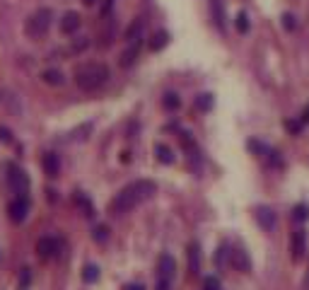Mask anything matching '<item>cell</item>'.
<instances>
[{
  "instance_id": "cell-36",
  "label": "cell",
  "mask_w": 309,
  "mask_h": 290,
  "mask_svg": "<svg viewBox=\"0 0 309 290\" xmlns=\"http://www.w3.org/2000/svg\"><path fill=\"white\" fill-rule=\"evenodd\" d=\"M307 286H309V273H307Z\"/></svg>"
},
{
  "instance_id": "cell-22",
  "label": "cell",
  "mask_w": 309,
  "mask_h": 290,
  "mask_svg": "<svg viewBox=\"0 0 309 290\" xmlns=\"http://www.w3.org/2000/svg\"><path fill=\"white\" fill-rule=\"evenodd\" d=\"M142 34V20H136L131 27H128V31H126V41L131 44V41H138Z\"/></svg>"
},
{
  "instance_id": "cell-24",
  "label": "cell",
  "mask_w": 309,
  "mask_h": 290,
  "mask_svg": "<svg viewBox=\"0 0 309 290\" xmlns=\"http://www.w3.org/2000/svg\"><path fill=\"white\" fill-rule=\"evenodd\" d=\"M234 27H237L239 34H247V31H249V17H247V12H239V15H237Z\"/></svg>"
},
{
  "instance_id": "cell-25",
  "label": "cell",
  "mask_w": 309,
  "mask_h": 290,
  "mask_svg": "<svg viewBox=\"0 0 309 290\" xmlns=\"http://www.w3.org/2000/svg\"><path fill=\"white\" fill-rule=\"evenodd\" d=\"M92 237H94V242L104 244V242L109 239V228H107V225H97V228H94V232H92Z\"/></svg>"
},
{
  "instance_id": "cell-8",
  "label": "cell",
  "mask_w": 309,
  "mask_h": 290,
  "mask_svg": "<svg viewBox=\"0 0 309 290\" xmlns=\"http://www.w3.org/2000/svg\"><path fill=\"white\" fill-rule=\"evenodd\" d=\"M253 215H256V223H258V225H261L266 232H273V230H276V225H278V218H276L273 208H268V205H256Z\"/></svg>"
},
{
  "instance_id": "cell-23",
  "label": "cell",
  "mask_w": 309,
  "mask_h": 290,
  "mask_svg": "<svg viewBox=\"0 0 309 290\" xmlns=\"http://www.w3.org/2000/svg\"><path fill=\"white\" fill-rule=\"evenodd\" d=\"M292 218H295L297 223L309 220V205H307V203H297V205L292 208Z\"/></svg>"
},
{
  "instance_id": "cell-29",
  "label": "cell",
  "mask_w": 309,
  "mask_h": 290,
  "mask_svg": "<svg viewBox=\"0 0 309 290\" xmlns=\"http://www.w3.org/2000/svg\"><path fill=\"white\" fill-rule=\"evenodd\" d=\"M75 201L80 203V208H84V215H87V218H92V215H94V213H92V205H89V201H87L84 196H78Z\"/></svg>"
},
{
  "instance_id": "cell-26",
  "label": "cell",
  "mask_w": 309,
  "mask_h": 290,
  "mask_svg": "<svg viewBox=\"0 0 309 290\" xmlns=\"http://www.w3.org/2000/svg\"><path fill=\"white\" fill-rule=\"evenodd\" d=\"M203 290H223L220 278H215V276H208V278L203 281Z\"/></svg>"
},
{
  "instance_id": "cell-19",
  "label": "cell",
  "mask_w": 309,
  "mask_h": 290,
  "mask_svg": "<svg viewBox=\"0 0 309 290\" xmlns=\"http://www.w3.org/2000/svg\"><path fill=\"white\" fill-rule=\"evenodd\" d=\"M162 107H165L167 112H176V109L181 107V97H179L176 92H167V94L162 97Z\"/></svg>"
},
{
  "instance_id": "cell-30",
  "label": "cell",
  "mask_w": 309,
  "mask_h": 290,
  "mask_svg": "<svg viewBox=\"0 0 309 290\" xmlns=\"http://www.w3.org/2000/svg\"><path fill=\"white\" fill-rule=\"evenodd\" d=\"M295 25H297V22H295V17H292V15H282V27L287 29V31H292Z\"/></svg>"
},
{
  "instance_id": "cell-21",
  "label": "cell",
  "mask_w": 309,
  "mask_h": 290,
  "mask_svg": "<svg viewBox=\"0 0 309 290\" xmlns=\"http://www.w3.org/2000/svg\"><path fill=\"white\" fill-rule=\"evenodd\" d=\"M196 109L198 112H210V109H213V94H208V92L198 94L196 97Z\"/></svg>"
},
{
  "instance_id": "cell-16",
  "label": "cell",
  "mask_w": 309,
  "mask_h": 290,
  "mask_svg": "<svg viewBox=\"0 0 309 290\" xmlns=\"http://www.w3.org/2000/svg\"><path fill=\"white\" fill-rule=\"evenodd\" d=\"M167 44H169V34L165 29H162V31H155L152 39H150V49H152V51H162Z\"/></svg>"
},
{
  "instance_id": "cell-2",
  "label": "cell",
  "mask_w": 309,
  "mask_h": 290,
  "mask_svg": "<svg viewBox=\"0 0 309 290\" xmlns=\"http://www.w3.org/2000/svg\"><path fill=\"white\" fill-rule=\"evenodd\" d=\"M109 68L104 63H84L75 70V85L84 92H97L109 83Z\"/></svg>"
},
{
  "instance_id": "cell-27",
  "label": "cell",
  "mask_w": 309,
  "mask_h": 290,
  "mask_svg": "<svg viewBox=\"0 0 309 290\" xmlns=\"http://www.w3.org/2000/svg\"><path fill=\"white\" fill-rule=\"evenodd\" d=\"M227 259H229V249L223 244V247L218 249V254H215V263H218V266H225Z\"/></svg>"
},
{
  "instance_id": "cell-34",
  "label": "cell",
  "mask_w": 309,
  "mask_h": 290,
  "mask_svg": "<svg viewBox=\"0 0 309 290\" xmlns=\"http://www.w3.org/2000/svg\"><path fill=\"white\" fill-rule=\"evenodd\" d=\"M300 121H302V123H309V104L305 107V114H302V118H300Z\"/></svg>"
},
{
  "instance_id": "cell-12",
  "label": "cell",
  "mask_w": 309,
  "mask_h": 290,
  "mask_svg": "<svg viewBox=\"0 0 309 290\" xmlns=\"http://www.w3.org/2000/svg\"><path fill=\"white\" fill-rule=\"evenodd\" d=\"M138 54H140V39H138V41H131L128 49L121 54V68H131V65L136 63Z\"/></svg>"
},
{
  "instance_id": "cell-20",
  "label": "cell",
  "mask_w": 309,
  "mask_h": 290,
  "mask_svg": "<svg viewBox=\"0 0 309 290\" xmlns=\"http://www.w3.org/2000/svg\"><path fill=\"white\" fill-rule=\"evenodd\" d=\"M83 281L84 283H97V281H99V266L87 263V266L83 268Z\"/></svg>"
},
{
  "instance_id": "cell-10",
  "label": "cell",
  "mask_w": 309,
  "mask_h": 290,
  "mask_svg": "<svg viewBox=\"0 0 309 290\" xmlns=\"http://www.w3.org/2000/svg\"><path fill=\"white\" fill-rule=\"evenodd\" d=\"M78 29H80V15L75 10H70L60 17V31L63 34H75Z\"/></svg>"
},
{
  "instance_id": "cell-18",
  "label": "cell",
  "mask_w": 309,
  "mask_h": 290,
  "mask_svg": "<svg viewBox=\"0 0 309 290\" xmlns=\"http://www.w3.org/2000/svg\"><path fill=\"white\" fill-rule=\"evenodd\" d=\"M41 80H44L46 85H54V87L65 83L63 73H60V70H54V68H51V70H44V73H41Z\"/></svg>"
},
{
  "instance_id": "cell-9",
  "label": "cell",
  "mask_w": 309,
  "mask_h": 290,
  "mask_svg": "<svg viewBox=\"0 0 309 290\" xmlns=\"http://www.w3.org/2000/svg\"><path fill=\"white\" fill-rule=\"evenodd\" d=\"M41 167H44V174H49L51 179H56L58 174H60V157H58L56 152H46L41 157Z\"/></svg>"
},
{
  "instance_id": "cell-31",
  "label": "cell",
  "mask_w": 309,
  "mask_h": 290,
  "mask_svg": "<svg viewBox=\"0 0 309 290\" xmlns=\"http://www.w3.org/2000/svg\"><path fill=\"white\" fill-rule=\"evenodd\" d=\"M29 281H31V271H29V268H22V273H20V286H29Z\"/></svg>"
},
{
  "instance_id": "cell-11",
  "label": "cell",
  "mask_w": 309,
  "mask_h": 290,
  "mask_svg": "<svg viewBox=\"0 0 309 290\" xmlns=\"http://www.w3.org/2000/svg\"><path fill=\"white\" fill-rule=\"evenodd\" d=\"M229 263H232L237 271H242V273H247V271L252 268V261H249L244 249H232V252H229Z\"/></svg>"
},
{
  "instance_id": "cell-4",
  "label": "cell",
  "mask_w": 309,
  "mask_h": 290,
  "mask_svg": "<svg viewBox=\"0 0 309 290\" xmlns=\"http://www.w3.org/2000/svg\"><path fill=\"white\" fill-rule=\"evenodd\" d=\"M174 273H176V261L171 254H162L157 261V286L155 290H171L174 283Z\"/></svg>"
},
{
  "instance_id": "cell-13",
  "label": "cell",
  "mask_w": 309,
  "mask_h": 290,
  "mask_svg": "<svg viewBox=\"0 0 309 290\" xmlns=\"http://www.w3.org/2000/svg\"><path fill=\"white\" fill-rule=\"evenodd\" d=\"M210 10H213V20L220 31H225V7H223V0H210Z\"/></svg>"
},
{
  "instance_id": "cell-32",
  "label": "cell",
  "mask_w": 309,
  "mask_h": 290,
  "mask_svg": "<svg viewBox=\"0 0 309 290\" xmlns=\"http://www.w3.org/2000/svg\"><path fill=\"white\" fill-rule=\"evenodd\" d=\"M87 44H89L87 39H83V41H75V44H73V51H84V49H87Z\"/></svg>"
},
{
  "instance_id": "cell-1",
  "label": "cell",
  "mask_w": 309,
  "mask_h": 290,
  "mask_svg": "<svg viewBox=\"0 0 309 290\" xmlns=\"http://www.w3.org/2000/svg\"><path fill=\"white\" fill-rule=\"evenodd\" d=\"M155 194H157V184H155V181H150V179L131 181L128 186H123V189L113 196L109 210H112L113 215H123V213H128V210L138 208L140 203L150 201Z\"/></svg>"
},
{
  "instance_id": "cell-15",
  "label": "cell",
  "mask_w": 309,
  "mask_h": 290,
  "mask_svg": "<svg viewBox=\"0 0 309 290\" xmlns=\"http://www.w3.org/2000/svg\"><path fill=\"white\" fill-rule=\"evenodd\" d=\"M155 157H157L162 165H171V162H174V152H171V147L165 143L155 145Z\"/></svg>"
},
{
  "instance_id": "cell-28",
  "label": "cell",
  "mask_w": 309,
  "mask_h": 290,
  "mask_svg": "<svg viewBox=\"0 0 309 290\" xmlns=\"http://www.w3.org/2000/svg\"><path fill=\"white\" fill-rule=\"evenodd\" d=\"M302 126H305V123H302V121H295V118L285 121V128H287L290 133H300V131H302Z\"/></svg>"
},
{
  "instance_id": "cell-3",
  "label": "cell",
  "mask_w": 309,
  "mask_h": 290,
  "mask_svg": "<svg viewBox=\"0 0 309 290\" xmlns=\"http://www.w3.org/2000/svg\"><path fill=\"white\" fill-rule=\"evenodd\" d=\"M51 20H54V12L49 10V7H41V10H36L31 17L27 20V25H25V31H27L29 39H41L49 27H51Z\"/></svg>"
},
{
  "instance_id": "cell-5",
  "label": "cell",
  "mask_w": 309,
  "mask_h": 290,
  "mask_svg": "<svg viewBox=\"0 0 309 290\" xmlns=\"http://www.w3.org/2000/svg\"><path fill=\"white\" fill-rule=\"evenodd\" d=\"M7 215H10V220L15 223V225H20V223H25L29 215V201L27 196H15L12 201L7 203Z\"/></svg>"
},
{
  "instance_id": "cell-6",
  "label": "cell",
  "mask_w": 309,
  "mask_h": 290,
  "mask_svg": "<svg viewBox=\"0 0 309 290\" xmlns=\"http://www.w3.org/2000/svg\"><path fill=\"white\" fill-rule=\"evenodd\" d=\"M7 186L17 194V196H25L29 189V176L27 172L17 170V167H10V174H7Z\"/></svg>"
},
{
  "instance_id": "cell-33",
  "label": "cell",
  "mask_w": 309,
  "mask_h": 290,
  "mask_svg": "<svg viewBox=\"0 0 309 290\" xmlns=\"http://www.w3.org/2000/svg\"><path fill=\"white\" fill-rule=\"evenodd\" d=\"M123 290H145V286H142V283H128Z\"/></svg>"
},
{
  "instance_id": "cell-17",
  "label": "cell",
  "mask_w": 309,
  "mask_h": 290,
  "mask_svg": "<svg viewBox=\"0 0 309 290\" xmlns=\"http://www.w3.org/2000/svg\"><path fill=\"white\" fill-rule=\"evenodd\" d=\"M189 268H191L194 276L200 271V249H198V244H191V247H189Z\"/></svg>"
},
{
  "instance_id": "cell-35",
  "label": "cell",
  "mask_w": 309,
  "mask_h": 290,
  "mask_svg": "<svg viewBox=\"0 0 309 290\" xmlns=\"http://www.w3.org/2000/svg\"><path fill=\"white\" fill-rule=\"evenodd\" d=\"M84 5H87V7H92V5H94V2H97V0H83Z\"/></svg>"
},
{
  "instance_id": "cell-7",
  "label": "cell",
  "mask_w": 309,
  "mask_h": 290,
  "mask_svg": "<svg viewBox=\"0 0 309 290\" xmlns=\"http://www.w3.org/2000/svg\"><path fill=\"white\" fill-rule=\"evenodd\" d=\"M58 252H60V242L51 234H46V237H41L36 242V254L41 259H54V257H58Z\"/></svg>"
},
{
  "instance_id": "cell-14",
  "label": "cell",
  "mask_w": 309,
  "mask_h": 290,
  "mask_svg": "<svg viewBox=\"0 0 309 290\" xmlns=\"http://www.w3.org/2000/svg\"><path fill=\"white\" fill-rule=\"evenodd\" d=\"M305 239H307L305 230H295V234H292V254H295V259H302V254H305Z\"/></svg>"
}]
</instances>
